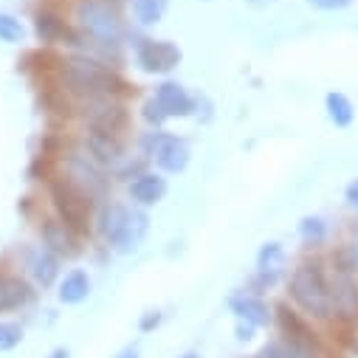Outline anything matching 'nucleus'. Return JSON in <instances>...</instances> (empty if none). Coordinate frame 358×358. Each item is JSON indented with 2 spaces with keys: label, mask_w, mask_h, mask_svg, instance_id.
Wrapping results in <instances>:
<instances>
[{
  "label": "nucleus",
  "mask_w": 358,
  "mask_h": 358,
  "mask_svg": "<svg viewBox=\"0 0 358 358\" xmlns=\"http://www.w3.org/2000/svg\"><path fill=\"white\" fill-rule=\"evenodd\" d=\"M229 308L237 316V322H248L254 327H265L271 322V310H268V305L254 294H234L229 299Z\"/></svg>",
  "instance_id": "16"
},
{
  "label": "nucleus",
  "mask_w": 358,
  "mask_h": 358,
  "mask_svg": "<svg viewBox=\"0 0 358 358\" xmlns=\"http://www.w3.org/2000/svg\"><path fill=\"white\" fill-rule=\"evenodd\" d=\"M34 29H37V37H40L43 43H57V40H62V37L68 34L65 20H62L59 15H54V12H37Z\"/></svg>",
  "instance_id": "23"
},
{
  "label": "nucleus",
  "mask_w": 358,
  "mask_h": 358,
  "mask_svg": "<svg viewBox=\"0 0 358 358\" xmlns=\"http://www.w3.org/2000/svg\"><path fill=\"white\" fill-rule=\"evenodd\" d=\"M116 358H138V347H136V344H133V347H124Z\"/></svg>",
  "instance_id": "34"
},
{
  "label": "nucleus",
  "mask_w": 358,
  "mask_h": 358,
  "mask_svg": "<svg viewBox=\"0 0 358 358\" xmlns=\"http://www.w3.org/2000/svg\"><path fill=\"white\" fill-rule=\"evenodd\" d=\"M62 305H79L91 296V277L85 271H71L59 280V291H57Z\"/></svg>",
  "instance_id": "20"
},
{
  "label": "nucleus",
  "mask_w": 358,
  "mask_h": 358,
  "mask_svg": "<svg viewBox=\"0 0 358 358\" xmlns=\"http://www.w3.org/2000/svg\"><path fill=\"white\" fill-rule=\"evenodd\" d=\"M48 198L54 203V212L57 217L76 234H87L91 231V195H87L85 189H79L71 178H51L48 181Z\"/></svg>",
  "instance_id": "3"
},
{
  "label": "nucleus",
  "mask_w": 358,
  "mask_h": 358,
  "mask_svg": "<svg viewBox=\"0 0 358 358\" xmlns=\"http://www.w3.org/2000/svg\"><path fill=\"white\" fill-rule=\"evenodd\" d=\"M166 195V178L155 172H138L130 181V198L138 206H155Z\"/></svg>",
  "instance_id": "15"
},
{
  "label": "nucleus",
  "mask_w": 358,
  "mask_h": 358,
  "mask_svg": "<svg viewBox=\"0 0 358 358\" xmlns=\"http://www.w3.org/2000/svg\"><path fill=\"white\" fill-rule=\"evenodd\" d=\"M161 310H147L144 316H141V322H138V327H141V333H150V330H155L158 324H161Z\"/></svg>",
  "instance_id": "31"
},
{
  "label": "nucleus",
  "mask_w": 358,
  "mask_h": 358,
  "mask_svg": "<svg viewBox=\"0 0 358 358\" xmlns=\"http://www.w3.org/2000/svg\"><path fill=\"white\" fill-rule=\"evenodd\" d=\"M330 302H333V316L338 322H347V324L358 322V280H355V274L330 271Z\"/></svg>",
  "instance_id": "7"
},
{
  "label": "nucleus",
  "mask_w": 358,
  "mask_h": 358,
  "mask_svg": "<svg viewBox=\"0 0 358 358\" xmlns=\"http://www.w3.org/2000/svg\"><path fill=\"white\" fill-rule=\"evenodd\" d=\"M282 268H285V248L277 240L262 243V248L257 254V285L274 288L277 280L282 277Z\"/></svg>",
  "instance_id": "12"
},
{
  "label": "nucleus",
  "mask_w": 358,
  "mask_h": 358,
  "mask_svg": "<svg viewBox=\"0 0 358 358\" xmlns=\"http://www.w3.org/2000/svg\"><path fill=\"white\" fill-rule=\"evenodd\" d=\"M324 110H327V119L336 127H341V130H347L355 122V108H352V102L341 91H330L324 96Z\"/></svg>",
  "instance_id": "22"
},
{
  "label": "nucleus",
  "mask_w": 358,
  "mask_h": 358,
  "mask_svg": "<svg viewBox=\"0 0 358 358\" xmlns=\"http://www.w3.org/2000/svg\"><path fill=\"white\" fill-rule=\"evenodd\" d=\"M181 358H201L198 352H187V355H181Z\"/></svg>",
  "instance_id": "37"
},
{
  "label": "nucleus",
  "mask_w": 358,
  "mask_h": 358,
  "mask_svg": "<svg viewBox=\"0 0 358 358\" xmlns=\"http://www.w3.org/2000/svg\"><path fill=\"white\" fill-rule=\"evenodd\" d=\"M147 229H150L147 212L133 209V212H130V220H127V226H124V231H122V237H119L116 245H113V251H119V254H133V251H138V245H141L144 237H147Z\"/></svg>",
  "instance_id": "18"
},
{
  "label": "nucleus",
  "mask_w": 358,
  "mask_h": 358,
  "mask_svg": "<svg viewBox=\"0 0 358 358\" xmlns=\"http://www.w3.org/2000/svg\"><path fill=\"white\" fill-rule=\"evenodd\" d=\"M277 324H280L285 341L319 352V333L308 324V319H302V313H296L291 308V302H280L277 305Z\"/></svg>",
  "instance_id": "9"
},
{
  "label": "nucleus",
  "mask_w": 358,
  "mask_h": 358,
  "mask_svg": "<svg viewBox=\"0 0 358 358\" xmlns=\"http://www.w3.org/2000/svg\"><path fill=\"white\" fill-rule=\"evenodd\" d=\"M59 79H62L65 91L79 96V99H94V96L122 99L133 91L130 82L119 71H113V68H108L96 59H87V57L62 59L59 62Z\"/></svg>",
  "instance_id": "1"
},
{
  "label": "nucleus",
  "mask_w": 358,
  "mask_h": 358,
  "mask_svg": "<svg viewBox=\"0 0 358 358\" xmlns=\"http://www.w3.org/2000/svg\"><path fill=\"white\" fill-rule=\"evenodd\" d=\"M136 59L147 73H166L181 62V51L169 40H141L136 48Z\"/></svg>",
  "instance_id": "8"
},
{
  "label": "nucleus",
  "mask_w": 358,
  "mask_h": 358,
  "mask_svg": "<svg viewBox=\"0 0 358 358\" xmlns=\"http://www.w3.org/2000/svg\"><path fill=\"white\" fill-rule=\"evenodd\" d=\"M85 152H87V158H91V161H96L102 169L105 166H116V164L124 161V141H122V136L87 130L85 133Z\"/></svg>",
  "instance_id": "10"
},
{
  "label": "nucleus",
  "mask_w": 358,
  "mask_h": 358,
  "mask_svg": "<svg viewBox=\"0 0 358 358\" xmlns=\"http://www.w3.org/2000/svg\"><path fill=\"white\" fill-rule=\"evenodd\" d=\"M130 212L133 209H127V206H122V203H105L102 206V212H99V234L110 243V245H116V240L122 237V231H124V226H127V220H130Z\"/></svg>",
  "instance_id": "19"
},
{
  "label": "nucleus",
  "mask_w": 358,
  "mask_h": 358,
  "mask_svg": "<svg viewBox=\"0 0 358 358\" xmlns=\"http://www.w3.org/2000/svg\"><path fill=\"white\" fill-rule=\"evenodd\" d=\"M259 358H319V352L313 350H305V347H296L285 338H277V341H268L259 352Z\"/></svg>",
  "instance_id": "24"
},
{
  "label": "nucleus",
  "mask_w": 358,
  "mask_h": 358,
  "mask_svg": "<svg viewBox=\"0 0 358 358\" xmlns=\"http://www.w3.org/2000/svg\"><path fill=\"white\" fill-rule=\"evenodd\" d=\"M299 237H302L308 245L324 243V237H327V223H324V217H319V215L302 217V223H299Z\"/></svg>",
  "instance_id": "26"
},
{
  "label": "nucleus",
  "mask_w": 358,
  "mask_h": 358,
  "mask_svg": "<svg viewBox=\"0 0 358 358\" xmlns=\"http://www.w3.org/2000/svg\"><path fill=\"white\" fill-rule=\"evenodd\" d=\"M288 296L302 310L305 319L327 322L333 319V302H330V271L327 265L316 257L302 259L288 280Z\"/></svg>",
  "instance_id": "2"
},
{
  "label": "nucleus",
  "mask_w": 358,
  "mask_h": 358,
  "mask_svg": "<svg viewBox=\"0 0 358 358\" xmlns=\"http://www.w3.org/2000/svg\"><path fill=\"white\" fill-rule=\"evenodd\" d=\"M152 158H155L158 169H164V172H184L189 164V147H187V141L164 133L158 147L152 150Z\"/></svg>",
  "instance_id": "14"
},
{
  "label": "nucleus",
  "mask_w": 358,
  "mask_h": 358,
  "mask_svg": "<svg viewBox=\"0 0 358 358\" xmlns=\"http://www.w3.org/2000/svg\"><path fill=\"white\" fill-rule=\"evenodd\" d=\"M31 296H34V291L23 277L0 274V313H9V310L29 305Z\"/></svg>",
  "instance_id": "17"
},
{
  "label": "nucleus",
  "mask_w": 358,
  "mask_h": 358,
  "mask_svg": "<svg viewBox=\"0 0 358 358\" xmlns=\"http://www.w3.org/2000/svg\"><path fill=\"white\" fill-rule=\"evenodd\" d=\"M166 119H169V116L164 113V108L158 105V99H155V96L144 102V122H147L150 127H161Z\"/></svg>",
  "instance_id": "29"
},
{
  "label": "nucleus",
  "mask_w": 358,
  "mask_h": 358,
  "mask_svg": "<svg viewBox=\"0 0 358 358\" xmlns=\"http://www.w3.org/2000/svg\"><path fill=\"white\" fill-rule=\"evenodd\" d=\"M344 201H347L352 209H358V178H352V181L347 184V189H344Z\"/></svg>",
  "instance_id": "32"
},
{
  "label": "nucleus",
  "mask_w": 358,
  "mask_h": 358,
  "mask_svg": "<svg viewBox=\"0 0 358 358\" xmlns=\"http://www.w3.org/2000/svg\"><path fill=\"white\" fill-rule=\"evenodd\" d=\"M40 237H43V245L57 257H73L79 251L76 248V234L59 217H45L43 226H40Z\"/></svg>",
  "instance_id": "13"
},
{
  "label": "nucleus",
  "mask_w": 358,
  "mask_h": 358,
  "mask_svg": "<svg viewBox=\"0 0 358 358\" xmlns=\"http://www.w3.org/2000/svg\"><path fill=\"white\" fill-rule=\"evenodd\" d=\"M23 341V327L17 322H0V352L15 350Z\"/></svg>",
  "instance_id": "28"
},
{
  "label": "nucleus",
  "mask_w": 358,
  "mask_h": 358,
  "mask_svg": "<svg viewBox=\"0 0 358 358\" xmlns=\"http://www.w3.org/2000/svg\"><path fill=\"white\" fill-rule=\"evenodd\" d=\"M31 277L40 288H51L59 280V257L51 254L48 248L37 251L34 259H31Z\"/></svg>",
  "instance_id": "21"
},
{
  "label": "nucleus",
  "mask_w": 358,
  "mask_h": 358,
  "mask_svg": "<svg viewBox=\"0 0 358 358\" xmlns=\"http://www.w3.org/2000/svg\"><path fill=\"white\" fill-rule=\"evenodd\" d=\"M23 37H26L23 23L17 17H12V15H6V12H0V43L17 45V43H23Z\"/></svg>",
  "instance_id": "27"
},
{
  "label": "nucleus",
  "mask_w": 358,
  "mask_h": 358,
  "mask_svg": "<svg viewBox=\"0 0 358 358\" xmlns=\"http://www.w3.org/2000/svg\"><path fill=\"white\" fill-rule=\"evenodd\" d=\"M245 3H251V6H268V3H274V0H245Z\"/></svg>",
  "instance_id": "36"
},
{
  "label": "nucleus",
  "mask_w": 358,
  "mask_h": 358,
  "mask_svg": "<svg viewBox=\"0 0 358 358\" xmlns=\"http://www.w3.org/2000/svg\"><path fill=\"white\" fill-rule=\"evenodd\" d=\"M254 324H248V322H237V338L240 341H248V338H254Z\"/></svg>",
  "instance_id": "33"
},
{
  "label": "nucleus",
  "mask_w": 358,
  "mask_h": 358,
  "mask_svg": "<svg viewBox=\"0 0 358 358\" xmlns=\"http://www.w3.org/2000/svg\"><path fill=\"white\" fill-rule=\"evenodd\" d=\"M155 99L158 105L164 108V113L172 119V116H192L198 102L189 96V91L181 85V82H175V79H166L158 85V91H155Z\"/></svg>",
  "instance_id": "11"
},
{
  "label": "nucleus",
  "mask_w": 358,
  "mask_h": 358,
  "mask_svg": "<svg viewBox=\"0 0 358 358\" xmlns=\"http://www.w3.org/2000/svg\"><path fill=\"white\" fill-rule=\"evenodd\" d=\"M48 358H68V350H65V347H57V350H54Z\"/></svg>",
  "instance_id": "35"
},
{
  "label": "nucleus",
  "mask_w": 358,
  "mask_h": 358,
  "mask_svg": "<svg viewBox=\"0 0 358 358\" xmlns=\"http://www.w3.org/2000/svg\"><path fill=\"white\" fill-rule=\"evenodd\" d=\"M73 17H76V26L82 29V34L91 37L96 45H105V48L122 45L124 26H122L116 9H110L105 0H79Z\"/></svg>",
  "instance_id": "4"
},
{
  "label": "nucleus",
  "mask_w": 358,
  "mask_h": 358,
  "mask_svg": "<svg viewBox=\"0 0 358 358\" xmlns=\"http://www.w3.org/2000/svg\"><path fill=\"white\" fill-rule=\"evenodd\" d=\"M308 3L322 9V12H341V9H347L352 3V0H308Z\"/></svg>",
  "instance_id": "30"
},
{
  "label": "nucleus",
  "mask_w": 358,
  "mask_h": 358,
  "mask_svg": "<svg viewBox=\"0 0 358 358\" xmlns=\"http://www.w3.org/2000/svg\"><path fill=\"white\" fill-rule=\"evenodd\" d=\"M65 169H68L65 178H71V181L79 189H85L91 198H102L108 192V178H105L102 166L87 158V152H68Z\"/></svg>",
  "instance_id": "6"
},
{
  "label": "nucleus",
  "mask_w": 358,
  "mask_h": 358,
  "mask_svg": "<svg viewBox=\"0 0 358 358\" xmlns=\"http://www.w3.org/2000/svg\"><path fill=\"white\" fill-rule=\"evenodd\" d=\"M166 6H169V0H133V12H136V20H138L141 26H155V23H161Z\"/></svg>",
  "instance_id": "25"
},
{
  "label": "nucleus",
  "mask_w": 358,
  "mask_h": 358,
  "mask_svg": "<svg viewBox=\"0 0 358 358\" xmlns=\"http://www.w3.org/2000/svg\"><path fill=\"white\" fill-rule=\"evenodd\" d=\"M79 116L87 124V130H99V133H110V136H122L130 127V110L116 96L82 99Z\"/></svg>",
  "instance_id": "5"
}]
</instances>
